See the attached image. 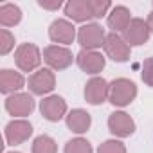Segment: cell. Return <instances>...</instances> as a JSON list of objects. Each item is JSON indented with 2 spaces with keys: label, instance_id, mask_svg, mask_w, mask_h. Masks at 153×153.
Masks as SVG:
<instances>
[{
  "label": "cell",
  "instance_id": "6da1fadb",
  "mask_svg": "<svg viewBox=\"0 0 153 153\" xmlns=\"http://www.w3.org/2000/svg\"><path fill=\"white\" fill-rule=\"evenodd\" d=\"M137 96V87L133 81L119 78L110 83V92H108V101L114 106H126L130 105Z\"/></svg>",
  "mask_w": 153,
  "mask_h": 153
},
{
  "label": "cell",
  "instance_id": "7a4b0ae2",
  "mask_svg": "<svg viewBox=\"0 0 153 153\" xmlns=\"http://www.w3.org/2000/svg\"><path fill=\"white\" fill-rule=\"evenodd\" d=\"M105 29L99 24H85L78 31V42L83 51H96L105 45Z\"/></svg>",
  "mask_w": 153,
  "mask_h": 153
},
{
  "label": "cell",
  "instance_id": "3957f363",
  "mask_svg": "<svg viewBox=\"0 0 153 153\" xmlns=\"http://www.w3.org/2000/svg\"><path fill=\"white\" fill-rule=\"evenodd\" d=\"M15 61L20 70L33 72L34 68H38V65L42 61L40 49L34 43H22V45H18V49L15 52Z\"/></svg>",
  "mask_w": 153,
  "mask_h": 153
},
{
  "label": "cell",
  "instance_id": "277c9868",
  "mask_svg": "<svg viewBox=\"0 0 153 153\" xmlns=\"http://www.w3.org/2000/svg\"><path fill=\"white\" fill-rule=\"evenodd\" d=\"M105 52L108 58H112L117 63H123L126 59H130V45L126 43V40L123 36H119L117 33H110L105 38V45H103Z\"/></svg>",
  "mask_w": 153,
  "mask_h": 153
},
{
  "label": "cell",
  "instance_id": "5b68a950",
  "mask_svg": "<svg viewBox=\"0 0 153 153\" xmlns=\"http://www.w3.org/2000/svg\"><path fill=\"white\" fill-rule=\"evenodd\" d=\"M45 63L54 70H63L72 63V52L63 45H49L43 49Z\"/></svg>",
  "mask_w": 153,
  "mask_h": 153
},
{
  "label": "cell",
  "instance_id": "8992f818",
  "mask_svg": "<svg viewBox=\"0 0 153 153\" xmlns=\"http://www.w3.org/2000/svg\"><path fill=\"white\" fill-rule=\"evenodd\" d=\"M54 85H56L54 74L49 68H40L34 74H31V78H29V90L36 96H45L52 92Z\"/></svg>",
  "mask_w": 153,
  "mask_h": 153
},
{
  "label": "cell",
  "instance_id": "52a82bcc",
  "mask_svg": "<svg viewBox=\"0 0 153 153\" xmlns=\"http://www.w3.org/2000/svg\"><path fill=\"white\" fill-rule=\"evenodd\" d=\"M31 135H33V126H31V123H27L24 119H15L6 126V140L11 146L25 142Z\"/></svg>",
  "mask_w": 153,
  "mask_h": 153
},
{
  "label": "cell",
  "instance_id": "ba28073f",
  "mask_svg": "<svg viewBox=\"0 0 153 153\" xmlns=\"http://www.w3.org/2000/svg\"><path fill=\"white\" fill-rule=\"evenodd\" d=\"M49 36L52 42L56 43H63V45H68L74 42L76 38V27L68 22V20H63V18H58L51 24L49 27Z\"/></svg>",
  "mask_w": 153,
  "mask_h": 153
},
{
  "label": "cell",
  "instance_id": "9c48e42d",
  "mask_svg": "<svg viewBox=\"0 0 153 153\" xmlns=\"http://www.w3.org/2000/svg\"><path fill=\"white\" fill-rule=\"evenodd\" d=\"M149 34H151V31L148 27V22H144L142 18H133L130 22V25L126 27L123 38L126 40L128 45H142L148 42Z\"/></svg>",
  "mask_w": 153,
  "mask_h": 153
},
{
  "label": "cell",
  "instance_id": "30bf717a",
  "mask_svg": "<svg viewBox=\"0 0 153 153\" xmlns=\"http://www.w3.org/2000/svg\"><path fill=\"white\" fill-rule=\"evenodd\" d=\"M6 110L15 117H25L34 110V99L29 94H13L6 101Z\"/></svg>",
  "mask_w": 153,
  "mask_h": 153
},
{
  "label": "cell",
  "instance_id": "8fae6325",
  "mask_svg": "<svg viewBox=\"0 0 153 153\" xmlns=\"http://www.w3.org/2000/svg\"><path fill=\"white\" fill-rule=\"evenodd\" d=\"M40 110H42V115H43L47 121L56 123V121H59V119L65 115V112H67V103H65V99L59 97V96H49V97H45V99L40 103Z\"/></svg>",
  "mask_w": 153,
  "mask_h": 153
},
{
  "label": "cell",
  "instance_id": "7c38bea8",
  "mask_svg": "<svg viewBox=\"0 0 153 153\" xmlns=\"http://www.w3.org/2000/svg\"><path fill=\"white\" fill-rule=\"evenodd\" d=\"M108 92H110V85L103 78H97L96 76L85 87V99L90 105H101L108 99Z\"/></svg>",
  "mask_w": 153,
  "mask_h": 153
},
{
  "label": "cell",
  "instance_id": "4fadbf2b",
  "mask_svg": "<svg viewBox=\"0 0 153 153\" xmlns=\"http://www.w3.org/2000/svg\"><path fill=\"white\" fill-rule=\"evenodd\" d=\"M108 128L117 137H130L135 131V123H133V119L128 114H124V112H114L108 117Z\"/></svg>",
  "mask_w": 153,
  "mask_h": 153
},
{
  "label": "cell",
  "instance_id": "5bb4252c",
  "mask_svg": "<svg viewBox=\"0 0 153 153\" xmlns=\"http://www.w3.org/2000/svg\"><path fill=\"white\" fill-rule=\"evenodd\" d=\"M79 68L87 74H97L105 68V56L96 51H81L76 56Z\"/></svg>",
  "mask_w": 153,
  "mask_h": 153
},
{
  "label": "cell",
  "instance_id": "9a60e30c",
  "mask_svg": "<svg viewBox=\"0 0 153 153\" xmlns=\"http://www.w3.org/2000/svg\"><path fill=\"white\" fill-rule=\"evenodd\" d=\"M130 9L124 6H115L112 7V11L108 13V27L112 29V33H119V31H126V27L130 25V22L133 20L130 16Z\"/></svg>",
  "mask_w": 153,
  "mask_h": 153
},
{
  "label": "cell",
  "instance_id": "2e32d148",
  "mask_svg": "<svg viewBox=\"0 0 153 153\" xmlns=\"http://www.w3.org/2000/svg\"><path fill=\"white\" fill-rule=\"evenodd\" d=\"M65 15L74 22H87L92 18L88 0H70L65 4Z\"/></svg>",
  "mask_w": 153,
  "mask_h": 153
},
{
  "label": "cell",
  "instance_id": "e0dca14e",
  "mask_svg": "<svg viewBox=\"0 0 153 153\" xmlns=\"http://www.w3.org/2000/svg\"><path fill=\"white\" fill-rule=\"evenodd\" d=\"M92 124V117L88 112L78 108V110H72L68 115H67V126L76 131V133H85Z\"/></svg>",
  "mask_w": 153,
  "mask_h": 153
},
{
  "label": "cell",
  "instance_id": "ac0fdd59",
  "mask_svg": "<svg viewBox=\"0 0 153 153\" xmlns=\"http://www.w3.org/2000/svg\"><path fill=\"white\" fill-rule=\"evenodd\" d=\"M24 87V76L20 72H15V70H2L0 72V90L4 94H11V92H16Z\"/></svg>",
  "mask_w": 153,
  "mask_h": 153
},
{
  "label": "cell",
  "instance_id": "d6986e66",
  "mask_svg": "<svg viewBox=\"0 0 153 153\" xmlns=\"http://www.w3.org/2000/svg\"><path fill=\"white\" fill-rule=\"evenodd\" d=\"M22 20V11L15 4H2L0 6V24L4 27H13L20 24Z\"/></svg>",
  "mask_w": 153,
  "mask_h": 153
},
{
  "label": "cell",
  "instance_id": "ffe728a7",
  "mask_svg": "<svg viewBox=\"0 0 153 153\" xmlns=\"http://www.w3.org/2000/svg\"><path fill=\"white\" fill-rule=\"evenodd\" d=\"M56 142L49 135H40L33 142V153H56Z\"/></svg>",
  "mask_w": 153,
  "mask_h": 153
},
{
  "label": "cell",
  "instance_id": "44dd1931",
  "mask_svg": "<svg viewBox=\"0 0 153 153\" xmlns=\"http://www.w3.org/2000/svg\"><path fill=\"white\" fill-rule=\"evenodd\" d=\"M65 153H92V146L88 140L78 137L65 144Z\"/></svg>",
  "mask_w": 153,
  "mask_h": 153
},
{
  "label": "cell",
  "instance_id": "7402d4cb",
  "mask_svg": "<svg viewBox=\"0 0 153 153\" xmlns=\"http://www.w3.org/2000/svg\"><path fill=\"white\" fill-rule=\"evenodd\" d=\"M88 4H90V11H92V18H101L108 11H112V4L108 0H88Z\"/></svg>",
  "mask_w": 153,
  "mask_h": 153
},
{
  "label": "cell",
  "instance_id": "603a6c76",
  "mask_svg": "<svg viewBox=\"0 0 153 153\" xmlns=\"http://www.w3.org/2000/svg\"><path fill=\"white\" fill-rule=\"evenodd\" d=\"M13 47H15V36L7 29H2L0 31V52L7 54Z\"/></svg>",
  "mask_w": 153,
  "mask_h": 153
},
{
  "label": "cell",
  "instance_id": "cb8c5ba5",
  "mask_svg": "<svg viewBox=\"0 0 153 153\" xmlns=\"http://www.w3.org/2000/svg\"><path fill=\"white\" fill-rule=\"evenodd\" d=\"M97 153H126V148L119 140H106L99 146Z\"/></svg>",
  "mask_w": 153,
  "mask_h": 153
},
{
  "label": "cell",
  "instance_id": "d4e9b609",
  "mask_svg": "<svg viewBox=\"0 0 153 153\" xmlns=\"http://www.w3.org/2000/svg\"><path fill=\"white\" fill-rule=\"evenodd\" d=\"M140 78L148 87H153V58L144 59L142 63V72H140Z\"/></svg>",
  "mask_w": 153,
  "mask_h": 153
},
{
  "label": "cell",
  "instance_id": "484cf974",
  "mask_svg": "<svg viewBox=\"0 0 153 153\" xmlns=\"http://www.w3.org/2000/svg\"><path fill=\"white\" fill-rule=\"evenodd\" d=\"M38 6L43 9H49V11H58L61 7V0H40Z\"/></svg>",
  "mask_w": 153,
  "mask_h": 153
},
{
  "label": "cell",
  "instance_id": "4316f807",
  "mask_svg": "<svg viewBox=\"0 0 153 153\" xmlns=\"http://www.w3.org/2000/svg\"><path fill=\"white\" fill-rule=\"evenodd\" d=\"M146 22H148V27H149V31L153 33V11L148 15V20H146Z\"/></svg>",
  "mask_w": 153,
  "mask_h": 153
},
{
  "label": "cell",
  "instance_id": "83f0119b",
  "mask_svg": "<svg viewBox=\"0 0 153 153\" xmlns=\"http://www.w3.org/2000/svg\"><path fill=\"white\" fill-rule=\"evenodd\" d=\"M9 153H18V151H9Z\"/></svg>",
  "mask_w": 153,
  "mask_h": 153
}]
</instances>
